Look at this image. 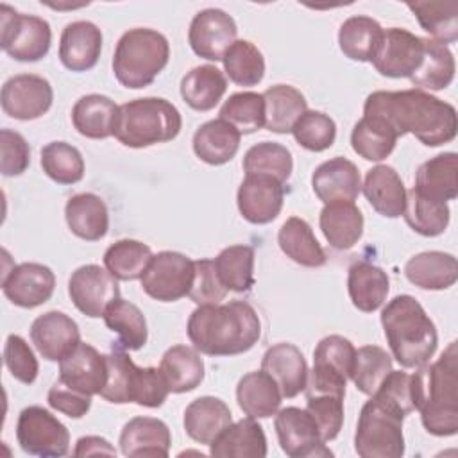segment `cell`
<instances>
[{"instance_id":"cell-1","label":"cell","mask_w":458,"mask_h":458,"mask_svg":"<svg viewBox=\"0 0 458 458\" xmlns=\"http://www.w3.org/2000/svg\"><path fill=\"white\" fill-rule=\"evenodd\" d=\"M363 114L386 120L397 136L413 134L426 147L449 143L456 136V109L424 89L374 91L363 104Z\"/></svg>"},{"instance_id":"cell-2","label":"cell","mask_w":458,"mask_h":458,"mask_svg":"<svg viewBox=\"0 0 458 458\" xmlns=\"http://www.w3.org/2000/svg\"><path fill=\"white\" fill-rule=\"evenodd\" d=\"M186 333L193 347L208 356H236L250 351L261 336L258 311L245 301L199 306Z\"/></svg>"},{"instance_id":"cell-3","label":"cell","mask_w":458,"mask_h":458,"mask_svg":"<svg viewBox=\"0 0 458 458\" xmlns=\"http://www.w3.org/2000/svg\"><path fill=\"white\" fill-rule=\"evenodd\" d=\"M411 395L422 426L435 437L458 433V349L451 342L435 363L411 374Z\"/></svg>"},{"instance_id":"cell-4","label":"cell","mask_w":458,"mask_h":458,"mask_svg":"<svg viewBox=\"0 0 458 458\" xmlns=\"http://www.w3.org/2000/svg\"><path fill=\"white\" fill-rule=\"evenodd\" d=\"M381 326L392 356L404 369H419L433 358L438 333L420 302L411 295H397L381 311Z\"/></svg>"},{"instance_id":"cell-5","label":"cell","mask_w":458,"mask_h":458,"mask_svg":"<svg viewBox=\"0 0 458 458\" xmlns=\"http://www.w3.org/2000/svg\"><path fill=\"white\" fill-rule=\"evenodd\" d=\"M413 410L392 394L377 388L363 404L356 433L354 451L361 458H401L404 454L403 420Z\"/></svg>"},{"instance_id":"cell-6","label":"cell","mask_w":458,"mask_h":458,"mask_svg":"<svg viewBox=\"0 0 458 458\" xmlns=\"http://www.w3.org/2000/svg\"><path fill=\"white\" fill-rule=\"evenodd\" d=\"M181 127V113L172 102L145 97L118 106L113 136L125 147L145 148L177 138Z\"/></svg>"},{"instance_id":"cell-7","label":"cell","mask_w":458,"mask_h":458,"mask_svg":"<svg viewBox=\"0 0 458 458\" xmlns=\"http://www.w3.org/2000/svg\"><path fill=\"white\" fill-rule=\"evenodd\" d=\"M170 59L168 39L147 27L129 29L116 43L113 73L116 81L131 89H141L154 82Z\"/></svg>"},{"instance_id":"cell-8","label":"cell","mask_w":458,"mask_h":458,"mask_svg":"<svg viewBox=\"0 0 458 458\" xmlns=\"http://www.w3.org/2000/svg\"><path fill=\"white\" fill-rule=\"evenodd\" d=\"M52 43L50 23L34 14H20L7 4L0 5V45L2 50L21 63L43 59Z\"/></svg>"},{"instance_id":"cell-9","label":"cell","mask_w":458,"mask_h":458,"mask_svg":"<svg viewBox=\"0 0 458 458\" xmlns=\"http://www.w3.org/2000/svg\"><path fill=\"white\" fill-rule=\"evenodd\" d=\"M16 440L23 453L41 458H59L70 451L68 428L47 408L32 404L20 411Z\"/></svg>"},{"instance_id":"cell-10","label":"cell","mask_w":458,"mask_h":458,"mask_svg":"<svg viewBox=\"0 0 458 458\" xmlns=\"http://www.w3.org/2000/svg\"><path fill=\"white\" fill-rule=\"evenodd\" d=\"M193 261L175 250H161L152 256L141 276L143 292L161 302H174L188 295L193 283Z\"/></svg>"},{"instance_id":"cell-11","label":"cell","mask_w":458,"mask_h":458,"mask_svg":"<svg viewBox=\"0 0 458 458\" xmlns=\"http://www.w3.org/2000/svg\"><path fill=\"white\" fill-rule=\"evenodd\" d=\"M274 428L283 453L290 458L333 456L320 437L315 419L306 408L286 406L277 410Z\"/></svg>"},{"instance_id":"cell-12","label":"cell","mask_w":458,"mask_h":458,"mask_svg":"<svg viewBox=\"0 0 458 458\" xmlns=\"http://www.w3.org/2000/svg\"><path fill=\"white\" fill-rule=\"evenodd\" d=\"M68 295L73 306L89 318L104 315L106 308L120 297L118 279L100 265H82L72 272Z\"/></svg>"},{"instance_id":"cell-13","label":"cell","mask_w":458,"mask_h":458,"mask_svg":"<svg viewBox=\"0 0 458 458\" xmlns=\"http://www.w3.org/2000/svg\"><path fill=\"white\" fill-rule=\"evenodd\" d=\"M424 55V38L399 27L383 32L381 43L372 57L376 72L383 77L403 79L411 77Z\"/></svg>"},{"instance_id":"cell-14","label":"cell","mask_w":458,"mask_h":458,"mask_svg":"<svg viewBox=\"0 0 458 458\" xmlns=\"http://www.w3.org/2000/svg\"><path fill=\"white\" fill-rule=\"evenodd\" d=\"M54 102L50 82L34 73H20L7 79L2 86L0 104L7 116L14 120H36L43 116Z\"/></svg>"},{"instance_id":"cell-15","label":"cell","mask_w":458,"mask_h":458,"mask_svg":"<svg viewBox=\"0 0 458 458\" xmlns=\"http://www.w3.org/2000/svg\"><path fill=\"white\" fill-rule=\"evenodd\" d=\"M236 36L238 27L233 16L216 7L199 11L188 29L191 50L208 61H222L227 48L236 41Z\"/></svg>"},{"instance_id":"cell-16","label":"cell","mask_w":458,"mask_h":458,"mask_svg":"<svg viewBox=\"0 0 458 458\" xmlns=\"http://www.w3.org/2000/svg\"><path fill=\"white\" fill-rule=\"evenodd\" d=\"M55 288V276L50 267L41 263H20L4 272V295L20 308H38L45 304Z\"/></svg>"},{"instance_id":"cell-17","label":"cell","mask_w":458,"mask_h":458,"mask_svg":"<svg viewBox=\"0 0 458 458\" xmlns=\"http://www.w3.org/2000/svg\"><path fill=\"white\" fill-rule=\"evenodd\" d=\"M283 200L284 184L267 175H245L236 193L240 215L256 225L276 220L283 209Z\"/></svg>"},{"instance_id":"cell-18","label":"cell","mask_w":458,"mask_h":458,"mask_svg":"<svg viewBox=\"0 0 458 458\" xmlns=\"http://www.w3.org/2000/svg\"><path fill=\"white\" fill-rule=\"evenodd\" d=\"M107 379L106 354L93 345L79 342V345L59 361V379L63 385L86 394L100 395Z\"/></svg>"},{"instance_id":"cell-19","label":"cell","mask_w":458,"mask_h":458,"mask_svg":"<svg viewBox=\"0 0 458 458\" xmlns=\"http://www.w3.org/2000/svg\"><path fill=\"white\" fill-rule=\"evenodd\" d=\"M30 340L45 360L61 361L79 345L81 331L72 317L52 310L34 318L30 326Z\"/></svg>"},{"instance_id":"cell-20","label":"cell","mask_w":458,"mask_h":458,"mask_svg":"<svg viewBox=\"0 0 458 458\" xmlns=\"http://www.w3.org/2000/svg\"><path fill=\"white\" fill-rule=\"evenodd\" d=\"M102 52V30L88 20L68 23L59 39V59L72 72L91 70Z\"/></svg>"},{"instance_id":"cell-21","label":"cell","mask_w":458,"mask_h":458,"mask_svg":"<svg viewBox=\"0 0 458 458\" xmlns=\"http://www.w3.org/2000/svg\"><path fill=\"white\" fill-rule=\"evenodd\" d=\"M261 370H265L277 383L283 397L292 399L304 392L308 381V363L297 345L281 342L268 347L261 358Z\"/></svg>"},{"instance_id":"cell-22","label":"cell","mask_w":458,"mask_h":458,"mask_svg":"<svg viewBox=\"0 0 458 458\" xmlns=\"http://www.w3.org/2000/svg\"><path fill=\"white\" fill-rule=\"evenodd\" d=\"M120 451L129 458H165L170 453L168 426L156 417H134L120 433Z\"/></svg>"},{"instance_id":"cell-23","label":"cell","mask_w":458,"mask_h":458,"mask_svg":"<svg viewBox=\"0 0 458 458\" xmlns=\"http://www.w3.org/2000/svg\"><path fill=\"white\" fill-rule=\"evenodd\" d=\"M311 188L324 204L336 200L354 202L361 191V177L352 161L338 156L315 168Z\"/></svg>"},{"instance_id":"cell-24","label":"cell","mask_w":458,"mask_h":458,"mask_svg":"<svg viewBox=\"0 0 458 458\" xmlns=\"http://www.w3.org/2000/svg\"><path fill=\"white\" fill-rule=\"evenodd\" d=\"M361 190L376 213L386 218H397L403 215L406 188L395 168L388 165L372 166L365 175Z\"/></svg>"},{"instance_id":"cell-25","label":"cell","mask_w":458,"mask_h":458,"mask_svg":"<svg viewBox=\"0 0 458 458\" xmlns=\"http://www.w3.org/2000/svg\"><path fill=\"white\" fill-rule=\"evenodd\" d=\"M209 454L216 458H265L267 437L252 417L231 422L211 444Z\"/></svg>"},{"instance_id":"cell-26","label":"cell","mask_w":458,"mask_h":458,"mask_svg":"<svg viewBox=\"0 0 458 458\" xmlns=\"http://www.w3.org/2000/svg\"><path fill=\"white\" fill-rule=\"evenodd\" d=\"M233 422L229 406L213 395H202L191 401L184 410V431L199 442L209 445Z\"/></svg>"},{"instance_id":"cell-27","label":"cell","mask_w":458,"mask_h":458,"mask_svg":"<svg viewBox=\"0 0 458 458\" xmlns=\"http://www.w3.org/2000/svg\"><path fill=\"white\" fill-rule=\"evenodd\" d=\"M64 218L70 231L86 242H98L107 234L109 211L106 202L89 191L72 195L64 206Z\"/></svg>"},{"instance_id":"cell-28","label":"cell","mask_w":458,"mask_h":458,"mask_svg":"<svg viewBox=\"0 0 458 458\" xmlns=\"http://www.w3.org/2000/svg\"><path fill=\"white\" fill-rule=\"evenodd\" d=\"M390 279L388 274L369 261H356L347 272V292L356 310L372 313L379 310L388 295Z\"/></svg>"},{"instance_id":"cell-29","label":"cell","mask_w":458,"mask_h":458,"mask_svg":"<svg viewBox=\"0 0 458 458\" xmlns=\"http://www.w3.org/2000/svg\"><path fill=\"white\" fill-rule=\"evenodd\" d=\"M318 225L333 249L347 250L354 247L363 234V215L354 202L336 200L324 204Z\"/></svg>"},{"instance_id":"cell-30","label":"cell","mask_w":458,"mask_h":458,"mask_svg":"<svg viewBox=\"0 0 458 458\" xmlns=\"http://www.w3.org/2000/svg\"><path fill=\"white\" fill-rule=\"evenodd\" d=\"M404 276L411 284L422 290H445L458 279V263L449 252L426 250L406 261Z\"/></svg>"},{"instance_id":"cell-31","label":"cell","mask_w":458,"mask_h":458,"mask_svg":"<svg viewBox=\"0 0 458 458\" xmlns=\"http://www.w3.org/2000/svg\"><path fill=\"white\" fill-rule=\"evenodd\" d=\"M456 174H458L456 152L438 154L424 161L417 168L413 190L437 202L453 200L458 195Z\"/></svg>"},{"instance_id":"cell-32","label":"cell","mask_w":458,"mask_h":458,"mask_svg":"<svg viewBox=\"0 0 458 458\" xmlns=\"http://www.w3.org/2000/svg\"><path fill=\"white\" fill-rule=\"evenodd\" d=\"M242 134L222 118L202 123L193 134L195 156L213 166L229 163L240 148Z\"/></svg>"},{"instance_id":"cell-33","label":"cell","mask_w":458,"mask_h":458,"mask_svg":"<svg viewBox=\"0 0 458 458\" xmlns=\"http://www.w3.org/2000/svg\"><path fill=\"white\" fill-rule=\"evenodd\" d=\"M281 390L265 370H252L240 377L236 401L240 410L252 419H268L281 406Z\"/></svg>"},{"instance_id":"cell-34","label":"cell","mask_w":458,"mask_h":458,"mask_svg":"<svg viewBox=\"0 0 458 458\" xmlns=\"http://www.w3.org/2000/svg\"><path fill=\"white\" fill-rule=\"evenodd\" d=\"M118 116V106L106 95L91 93L81 97L72 109L75 131L89 140H106L113 136Z\"/></svg>"},{"instance_id":"cell-35","label":"cell","mask_w":458,"mask_h":458,"mask_svg":"<svg viewBox=\"0 0 458 458\" xmlns=\"http://www.w3.org/2000/svg\"><path fill=\"white\" fill-rule=\"evenodd\" d=\"M159 370L172 394L195 390L204 379V361L195 347L172 345L161 356Z\"/></svg>"},{"instance_id":"cell-36","label":"cell","mask_w":458,"mask_h":458,"mask_svg":"<svg viewBox=\"0 0 458 458\" xmlns=\"http://www.w3.org/2000/svg\"><path fill=\"white\" fill-rule=\"evenodd\" d=\"M277 243L283 254L297 265L317 268L326 265L327 256L313 234L311 225L299 216H290L277 233Z\"/></svg>"},{"instance_id":"cell-37","label":"cell","mask_w":458,"mask_h":458,"mask_svg":"<svg viewBox=\"0 0 458 458\" xmlns=\"http://www.w3.org/2000/svg\"><path fill=\"white\" fill-rule=\"evenodd\" d=\"M102 318L107 329L118 335V342L111 347L123 351H140L147 344V320L143 311L136 304L118 297L106 308Z\"/></svg>"},{"instance_id":"cell-38","label":"cell","mask_w":458,"mask_h":458,"mask_svg":"<svg viewBox=\"0 0 458 458\" xmlns=\"http://www.w3.org/2000/svg\"><path fill=\"white\" fill-rule=\"evenodd\" d=\"M265 127L277 134L292 132L295 122L308 111L306 97L290 84H276L265 89Z\"/></svg>"},{"instance_id":"cell-39","label":"cell","mask_w":458,"mask_h":458,"mask_svg":"<svg viewBox=\"0 0 458 458\" xmlns=\"http://www.w3.org/2000/svg\"><path fill=\"white\" fill-rule=\"evenodd\" d=\"M397 138L386 120L376 114H363L352 127L351 147L367 161H383L395 148Z\"/></svg>"},{"instance_id":"cell-40","label":"cell","mask_w":458,"mask_h":458,"mask_svg":"<svg viewBox=\"0 0 458 458\" xmlns=\"http://www.w3.org/2000/svg\"><path fill=\"white\" fill-rule=\"evenodd\" d=\"M227 89V79L213 64L191 68L181 81V97L195 111L213 109Z\"/></svg>"},{"instance_id":"cell-41","label":"cell","mask_w":458,"mask_h":458,"mask_svg":"<svg viewBox=\"0 0 458 458\" xmlns=\"http://www.w3.org/2000/svg\"><path fill=\"white\" fill-rule=\"evenodd\" d=\"M385 29L370 16H351L338 30V47L352 61H372Z\"/></svg>"},{"instance_id":"cell-42","label":"cell","mask_w":458,"mask_h":458,"mask_svg":"<svg viewBox=\"0 0 458 458\" xmlns=\"http://www.w3.org/2000/svg\"><path fill=\"white\" fill-rule=\"evenodd\" d=\"M454 70V55L449 47L431 38H424V55L410 81L419 89L438 91L453 82Z\"/></svg>"},{"instance_id":"cell-43","label":"cell","mask_w":458,"mask_h":458,"mask_svg":"<svg viewBox=\"0 0 458 458\" xmlns=\"http://www.w3.org/2000/svg\"><path fill=\"white\" fill-rule=\"evenodd\" d=\"M218 279L227 292L243 293L254 284V249L249 245H229L213 259Z\"/></svg>"},{"instance_id":"cell-44","label":"cell","mask_w":458,"mask_h":458,"mask_svg":"<svg viewBox=\"0 0 458 458\" xmlns=\"http://www.w3.org/2000/svg\"><path fill=\"white\" fill-rule=\"evenodd\" d=\"M420 27L431 39L449 45L458 39V2H408Z\"/></svg>"},{"instance_id":"cell-45","label":"cell","mask_w":458,"mask_h":458,"mask_svg":"<svg viewBox=\"0 0 458 458\" xmlns=\"http://www.w3.org/2000/svg\"><path fill=\"white\" fill-rule=\"evenodd\" d=\"M403 216L415 233L433 238L447 229L451 211L447 202L431 200L411 188L410 191H406Z\"/></svg>"},{"instance_id":"cell-46","label":"cell","mask_w":458,"mask_h":458,"mask_svg":"<svg viewBox=\"0 0 458 458\" xmlns=\"http://www.w3.org/2000/svg\"><path fill=\"white\" fill-rule=\"evenodd\" d=\"M292 170V152L276 141H261L252 145L243 156L245 175H267L284 184L290 179Z\"/></svg>"},{"instance_id":"cell-47","label":"cell","mask_w":458,"mask_h":458,"mask_svg":"<svg viewBox=\"0 0 458 458\" xmlns=\"http://www.w3.org/2000/svg\"><path fill=\"white\" fill-rule=\"evenodd\" d=\"M152 256L154 254L147 243L125 238L107 247L104 252V265L118 281H134L141 279Z\"/></svg>"},{"instance_id":"cell-48","label":"cell","mask_w":458,"mask_h":458,"mask_svg":"<svg viewBox=\"0 0 458 458\" xmlns=\"http://www.w3.org/2000/svg\"><path fill=\"white\" fill-rule=\"evenodd\" d=\"M224 70L238 86H256L265 75V59L261 50L247 39H236L224 54Z\"/></svg>"},{"instance_id":"cell-49","label":"cell","mask_w":458,"mask_h":458,"mask_svg":"<svg viewBox=\"0 0 458 458\" xmlns=\"http://www.w3.org/2000/svg\"><path fill=\"white\" fill-rule=\"evenodd\" d=\"M41 168L57 184H75L84 177L82 154L66 141H50L41 148Z\"/></svg>"},{"instance_id":"cell-50","label":"cell","mask_w":458,"mask_h":458,"mask_svg":"<svg viewBox=\"0 0 458 458\" xmlns=\"http://www.w3.org/2000/svg\"><path fill=\"white\" fill-rule=\"evenodd\" d=\"M392 370V356L383 347L363 345L356 349L351 379L361 394L372 395Z\"/></svg>"},{"instance_id":"cell-51","label":"cell","mask_w":458,"mask_h":458,"mask_svg":"<svg viewBox=\"0 0 458 458\" xmlns=\"http://www.w3.org/2000/svg\"><path fill=\"white\" fill-rule=\"evenodd\" d=\"M222 120L231 123L240 134H250L265 127V98L263 93L240 91L233 93L218 113Z\"/></svg>"},{"instance_id":"cell-52","label":"cell","mask_w":458,"mask_h":458,"mask_svg":"<svg viewBox=\"0 0 458 458\" xmlns=\"http://www.w3.org/2000/svg\"><path fill=\"white\" fill-rule=\"evenodd\" d=\"M111 349L113 351L106 354L107 379L100 392V397L114 404L132 403V386L138 365L129 358V354L123 349Z\"/></svg>"},{"instance_id":"cell-53","label":"cell","mask_w":458,"mask_h":458,"mask_svg":"<svg viewBox=\"0 0 458 458\" xmlns=\"http://www.w3.org/2000/svg\"><path fill=\"white\" fill-rule=\"evenodd\" d=\"M292 134L295 141L311 152L327 150L336 138L335 120L322 111H306L293 125Z\"/></svg>"},{"instance_id":"cell-54","label":"cell","mask_w":458,"mask_h":458,"mask_svg":"<svg viewBox=\"0 0 458 458\" xmlns=\"http://www.w3.org/2000/svg\"><path fill=\"white\" fill-rule=\"evenodd\" d=\"M306 410L315 419L322 440H335L344 426V397L320 394L306 397Z\"/></svg>"},{"instance_id":"cell-55","label":"cell","mask_w":458,"mask_h":458,"mask_svg":"<svg viewBox=\"0 0 458 458\" xmlns=\"http://www.w3.org/2000/svg\"><path fill=\"white\" fill-rule=\"evenodd\" d=\"M4 363L11 376L23 385H30L38 377L39 363L29 344L20 335L7 336L4 345Z\"/></svg>"},{"instance_id":"cell-56","label":"cell","mask_w":458,"mask_h":458,"mask_svg":"<svg viewBox=\"0 0 458 458\" xmlns=\"http://www.w3.org/2000/svg\"><path fill=\"white\" fill-rule=\"evenodd\" d=\"M193 265H195V272H193V283L188 292V297L197 306L220 304L225 299L227 290L218 279L213 259H197L193 261Z\"/></svg>"},{"instance_id":"cell-57","label":"cell","mask_w":458,"mask_h":458,"mask_svg":"<svg viewBox=\"0 0 458 458\" xmlns=\"http://www.w3.org/2000/svg\"><path fill=\"white\" fill-rule=\"evenodd\" d=\"M354 356H356V347L352 345L351 340L340 335H329L317 344L313 351V363L331 367L342 372L347 379H351Z\"/></svg>"},{"instance_id":"cell-58","label":"cell","mask_w":458,"mask_h":458,"mask_svg":"<svg viewBox=\"0 0 458 458\" xmlns=\"http://www.w3.org/2000/svg\"><path fill=\"white\" fill-rule=\"evenodd\" d=\"M0 172L5 177L21 175L30 165V147L27 140L11 129L0 131Z\"/></svg>"},{"instance_id":"cell-59","label":"cell","mask_w":458,"mask_h":458,"mask_svg":"<svg viewBox=\"0 0 458 458\" xmlns=\"http://www.w3.org/2000/svg\"><path fill=\"white\" fill-rule=\"evenodd\" d=\"M170 390L159 369L156 367H138L134 386H132V403L145 408H159Z\"/></svg>"},{"instance_id":"cell-60","label":"cell","mask_w":458,"mask_h":458,"mask_svg":"<svg viewBox=\"0 0 458 458\" xmlns=\"http://www.w3.org/2000/svg\"><path fill=\"white\" fill-rule=\"evenodd\" d=\"M47 401H48L50 408L64 413L70 419H81L91 408V395L81 394V392L63 385L61 381H55L52 385V388L48 390Z\"/></svg>"},{"instance_id":"cell-61","label":"cell","mask_w":458,"mask_h":458,"mask_svg":"<svg viewBox=\"0 0 458 458\" xmlns=\"http://www.w3.org/2000/svg\"><path fill=\"white\" fill-rule=\"evenodd\" d=\"M75 456H97V454H109V456H114L116 454V449L102 437H95V435H89V437H82L77 440V445H75V451H73Z\"/></svg>"}]
</instances>
